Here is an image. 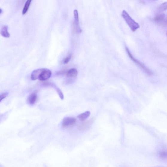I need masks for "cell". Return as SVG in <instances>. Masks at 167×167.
<instances>
[{
  "mask_svg": "<svg viewBox=\"0 0 167 167\" xmlns=\"http://www.w3.org/2000/svg\"><path fill=\"white\" fill-rule=\"evenodd\" d=\"M122 16L133 31H136L139 28V24L132 19L125 10H123Z\"/></svg>",
  "mask_w": 167,
  "mask_h": 167,
  "instance_id": "6da1fadb",
  "label": "cell"
},
{
  "mask_svg": "<svg viewBox=\"0 0 167 167\" xmlns=\"http://www.w3.org/2000/svg\"><path fill=\"white\" fill-rule=\"evenodd\" d=\"M125 49L127 53H128V56L138 66H139L142 69L149 75H153V72H152L149 69H148L147 67L145 66L139 60H137L136 58L134 57L128 48L127 47H126Z\"/></svg>",
  "mask_w": 167,
  "mask_h": 167,
  "instance_id": "7a4b0ae2",
  "label": "cell"
},
{
  "mask_svg": "<svg viewBox=\"0 0 167 167\" xmlns=\"http://www.w3.org/2000/svg\"><path fill=\"white\" fill-rule=\"evenodd\" d=\"M51 74V71L48 69L42 68V70L40 74L38 79L41 81H45L50 78Z\"/></svg>",
  "mask_w": 167,
  "mask_h": 167,
  "instance_id": "3957f363",
  "label": "cell"
},
{
  "mask_svg": "<svg viewBox=\"0 0 167 167\" xmlns=\"http://www.w3.org/2000/svg\"><path fill=\"white\" fill-rule=\"evenodd\" d=\"M154 20L156 23L163 26H166V18L164 13L158 14L154 18Z\"/></svg>",
  "mask_w": 167,
  "mask_h": 167,
  "instance_id": "277c9868",
  "label": "cell"
},
{
  "mask_svg": "<svg viewBox=\"0 0 167 167\" xmlns=\"http://www.w3.org/2000/svg\"><path fill=\"white\" fill-rule=\"evenodd\" d=\"M76 122V119L74 118L67 117L63 119L62 123V126L64 127L72 126L75 124Z\"/></svg>",
  "mask_w": 167,
  "mask_h": 167,
  "instance_id": "5b68a950",
  "label": "cell"
},
{
  "mask_svg": "<svg viewBox=\"0 0 167 167\" xmlns=\"http://www.w3.org/2000/svg\"><path fill=\"white\" fill-rule=\"evenodd\" d=\"M93 122V120L91 119L89 120L84 122L78 126V129L80 130H84L88 129Z\"/></svg>",
  "mask_w": 167,
  "mask_h": 167,
  "instance_id": "8992f818",
  "label": "cell"
},
{
  "mask_svg": "<svg viewBox=\"0 0 167 167\" xmlns=\"http://www.w3.org/2000/svg\"><path fill=\"white\" fill-rule=\"evenodd\" d=\"M37 99V94L33 93L28 96L27 99V102L30 105H32L34 104Z\"/></svg>",
  "mask_w": 167,
  "mask_h": 167,
  "instance_id": "52a82bcc",
  "label": "cell"
},
{
  "mask_svg": "<svg viewBox=\"0 0 167 167\" xmlns=\"http://www.w3.org/2000/svg\"><path fill=\"white\" fill-rule=\"evenodd\" d=\"M44 85L45 86H48L53 87V88L55 89L56 91L57 92L58 94V95H59L60 99L63 100L64 99V96L62 92L61 89L59 88H58L55 85L52 83H47L46 84H45Z\"/></svg>",
  "mask_w": 167,
  "mask_h": 167,
  "instance_id": "ba28073f",
  "label": "cell"
},
{
  "mask_svg": "<svg viewBox=\"0 0 167 167\" xmlns=\"http://www.w3.org/2000/svg\"><path fill=\"white\" fill-rule=\"evenodd\" d=\"M78 71L77 69L72 68L69 70L67 73V77L68 78H75L77 77Z\"/></svg>",
  "mask_w": 167,
  "mask_h": 167,
  "instance_id": "9c48e42d",
  "label": "cell"
},
{
  "mask_svg": "<svg viewBox=\"0 0 167 167\" xmlns=\"http://www.w3.org/2000/svg\"><path fill=\"white\" fill-rule=\"evenodd\" d=\"M1 34L3 37L9 38L10 36L8 31V27L7 26H3L1 30Z\"/></svg>",
  "mask_w": 167,
  "mask_h": 167,
  "instance_id": "30bf717a",
  "label": "cell"
},
{
  "mask_svg": "<svg viewBox=\"0 0 167 167\" xmlns=\"http://www.w3.org/2000/svg\"><path fill=\"white\" fill-rule=\"evenodd\" d=\"M90 114V112L89 111H87L79 115L78 118L81 121H84L89 117Z\"/></svg>",
  "mask_w": 167,
  "mask_h": 167,
  "instance_id": "8fae6325",
  "label": "cell"
},
{
  "mask_svg": "<svg viewBox=\"0 0 167 167\" xmlns=\"http://www.w3.org/2000/svg\"><path fill=\"white\" fill-rule=\"evenodd\" d=\"M75 23L76 27H79V18L78 11L77 10H75L74 11Z\"/></svg>",
  "mask_w": 167,
  "mask_h": 167,
  "instance_id": "7c38bea8",
  "label": "cell"
},
{
  "mask_svg": "<svg viewBox=\"0 0 167 167\" xmlns=\"http://www.w3.org/2000/svg\"><path fill=\"white\" fill-rule=\"evenodd\" d=\"M31 1H32L31 0H28V1L26 2V3H25L22 10V13L23 14H25L27 13L29 7H30V6Z\"/></svg>",
  "mask_w": 167,
  "mask_h": 167,
  "instance_id": "4fadbf2b",
  "label": "cell"
},
{
  "mask_svg": "<svg viewBox=\"0 0 167 167\" xmlns=\"http://www.w3.org/2000/svg\"><path fill=\"white\" fill-rule=\"evenodd\" d=\"M159 157L161 159H166V152L164 151H162L160 152Z\"/></svg>",
  "mask_w": 167,
  "mask_h": 167,
  "instance_id": "5bb4252c",
  "label": "cell"
},
{
  "mask_svg": "<svg viewBox=\"0 0 167 167\" xmlns=\"http://www.w3.org/2000/svg\"><path fill=\"white\" fill-rule=\"evenodd\" d=\"M167 8V2L163 3L160 5L159 7V9L160 11H164Z\"/></svg>",
  "mask_w": 167,
  "mask_h": 167,
  "instance_id": "9a60e30c",
  "label": "cell"
},
{
  "mask_svg": "<svg viewBox=\"0 0 167 167\" xmlns=\"http://www.w3.org/2000/svg\"><path fill=\"white\" fill-rule=\"evenodd\" d=\"M8 92H5L0 94V102L8 95Z\"/></svg>",
  "mask_w": 167,
  "mask_h": 167,
  "instance_id": "2e32d148",
  "label": "cell"
},
{
  "mask_svg": "<svg viewBox=\"0 0 167 167\" xmlns=\"http://www.w3.org/2000/svg\"><path fill=\"white\" fill-rule=\"evenodd\" d=\"M72 56V54H70L67 57L65 58V59H64V64L68 63L71 59Z\"/></svg>",
  "mask_w": 167,
  "mask_h": 167,
  "instance_id": "e0dca14e",
  "label": "cell"
},
{
  "mask_svg": "<svg viewBox=\"0 0 167 167\" xmlns=\"http://www.w3.org/2000/svg\"><path fill=\"white\" fill-rule=\"evenodd\" d=\"M2 10L1 8H0V14H1L2 13Z\"/></svg>",
  "mask_w": 167,
  "mask_h": 167,
  "instance_id": "ac0fdd59",
  "label": "cell"
}]
</instances>
